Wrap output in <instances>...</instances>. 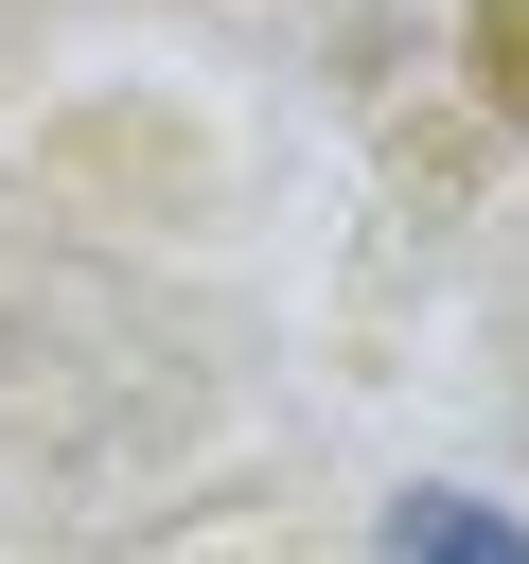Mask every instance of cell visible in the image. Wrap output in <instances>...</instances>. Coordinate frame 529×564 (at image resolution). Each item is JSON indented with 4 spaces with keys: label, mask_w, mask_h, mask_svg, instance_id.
Listing matches in <instances>:
<instances>
[{
    "label": "cell",
    "mask_w": 529,
    "mask_h": 564,
    "mask_svg": "<svg viewBox=\"0 0 529 564\" xmlns=\"http://www.w3.org/2000/svg\"><path fill=\"white\" fill-rule=\"evenodd\" d=\"M476 106L529 123V0H476Z\"/></svg>",
    "instance_id": "1"
}]
</instances>
